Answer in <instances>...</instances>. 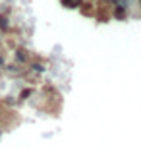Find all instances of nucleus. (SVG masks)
I'll list each match as a JSON object with an SVG mask.
<instances>
[{
  "label": "nucleus",
  "instance_id": "obj_1",
  "mask_svg": "<svg viewBox=\"0 0 141 149\" xmlns=\"http://www.w3.org/2000/svg\"><path fill=\"white\" fill-rule=\"evenodd\" d=\"M110 17H112V6L108 2H97L95 4V19L97 22H110Z\"/></svg>",
  "mask_w": 141,
  "mask_h": 149
},
{
  "label": "nucleus",
  "instance_id": "obj_2",
  "mask_svg": "<svg viewBox=\"0 0 141 149\" xmlns=\"http://www.w3.org/2000/svg\"><path fill=\"white\" fill-rule=\"evenodd\" d=\"M79 14L85 17H95V4H93L91 0H83L81 4H79Z\"/></svg>",
  "mask_w": 141,
  "mask_h": 149
},
{
  "label": "nucleus",
  "instance_id": "obj_3",
  "mask_svg": "<svg viewBox=\"0 0 141 149\" xmlns=\"http://www.w3.org/2000/svg\"><path fill=\"white\" fill-rule=\"evenodd\" d=\"M112 16L116 17V19H126V17H128V10H126V6L114 4L112 6Z\"/></svg>",
  "mask_w": 141,
  "mask_h": 149
},
{
  "label": "nucleus",
  "instance_id": "obj_4",
  "mask_svg": "<svg viewBox=\"0 0 141 149\" xmlns=\"http://www.w3.org/2000/svg\"><path fill=\"white\" fill-rule=\"evenodd\" d=\"M16 58H17L19 62H31L33 56L29 54V52H27L25 49H16Z\"/></svg>",
  "mask_w": 141,
  "mask_h": 149
},
{
  "label": "nucleus",
  "instance_id": "obj_5",
  "mask_svg": "<svg viewBox=\"0 0 141 149\" xmlns=\"http://www.w3.org/2000/svg\"><path fill=\"white\" fill-rule=\"evenodd\" d=\"M60 2H62L66 8H79V4H81L83 0H60Z\"/></svg>",
  "mask_w": 141,
  "mask_h": 149
},
{
  "label": "nucleus",
  "instance_id": "obj_6",
  "mask_svg": "<svg viewBox=\"0 0 141 149\" xmlns=\"http://www.w3.org/2000/svg\"><path fill=\"white\" fill-rule=\"evenodd\" d=\"M8 27H10V23H8V17L0 14V29H2V31H8Z\"/></svg>",
  "mask_w": 141,
  "mask_h": 149
},
{
  "label": "nucleus",
  "instance_id": "obj_7",
  "mask_svg": "<svg viewBox=\"0 0 141 149\" xmlns=\"http://www.w3.org/2000/svg\"><path fill=\"white\" fill-rule=\"evenodd\" d=\"M31 93H33V89H31V87H27V89H23V91H22V97H23V99H27Z\"/></svg>",
  "mask_w": 141,
  "mask_h": 149
}]
</instances>
